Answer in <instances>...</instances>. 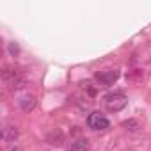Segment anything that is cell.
<instances>
[{
  "instance_id": "6da1fadb",
  "label": "cell",
  "mask_w": 151,
  "mask_h": 151,
  "mask_svg": "<svg viewBox=\"0 0 151 151\" xmlns=\"http://www.w3.org/2000/svg\"><path fill=\"white\" fill-rule=\"evenodd\" d=\"M2 77L4 80L7 82V86L14 91H20L27 86V78H25V75L14 68V66H4V71H2Z\"/></svg>"
},
{
  "instance_id": "7a4b0ae2",
  "label": "cell",
  "mask_w": 151,
  "mask_h": 151,
  "mask_svg": "<svg viewBox=\"0 0 151 151\" xmlns=\"http://www.w3.org/2000/svg\"><path fill=\"white\" fill-rule=\"evenodd\" d=\"M126 103H128V98H126L124 93H121V91L109 93V94L105 96V105H107V109L112 110V112L123 110V109L126 107Z\"/></svg>"
},
{
  "instance_id": "3957f363",
  "label": "cell",
  "mask_w": 151,
  "mask_h": 151,
  "mask_svg": "<svg viewBox=\"0 0 151 151\" xmlns=\"http://www.w3.org/2000/svg\"><path fill=\"white\" fill-rule=\"evenodd\" d=\"M87 126L91 130H107L110 126V121L101 112H91L87 116Z\"/></svg>"
},
{
  "instance_id": "277c9868",
  "label": "cell",
  "mask_w": 151,
  "mask_h": 151,
  "mask_svg": "<svg viewBox=\"0 0 151 151\" xmlns=\"http://www.w3.org/2000/svg\"><path fill=\"white\" fill-rule=\"evenodd\" d=\"M119 78V71L117 69H107V71H98L96 73V80L103 86H112Z\"/></svg>"
},
{
  "instance_id": "5b68a950",
  "label": "cell",
  "mask_w": 151,
  "mask_h": 151,
  "mask_svg": "<svg viewBox=\"0 0 151 151\" xmlns=\"http://www.w3.org/2000/svg\"><path fill=\"white\" fill-rule=\"evenodd\" d=\"M18 105L23 112H30L34 107H36V98L30 96V94H23L20 100H18Z\"/></svg>"
},
{
  "instance_id": "8992f818",
  "label": "cell",
  "mask_w": 151,
  "mask_h": 151,
  "mask_svg": "<svg viewBox=\"0 0 151 151\" xmlns=\"http://www.w3.org/2000/svg\"><path fill=\"white\" fill-rule=\"evenodd\" d=\"M2 137H4L6 142H14L16 137H18V128H16V126H4Z\"/></svg>"
},
{
  "instance_id": "52a82bcc",
  "label": "cell",
  "mask_w": 151,
  "mask_h": 151,
  "mask_svg": "<svg viewBox=\"0 0 151 151\" xmlns=\"http://www.w3.org/2000/svg\"><path fill=\"white\" fill-rule=\"evenodd\" d=\"M89 149V140L87 139H78V140H73L69 146V151H87Z\"/></svg>"
},
{
  "instance_id": "ba28073f",
  "label": "cell",
  "mask_w": 151,
  "mask_h": 151,
  "mask_svg": "<svg viewBox=\"0 0 151 151\" xmlns=\"http://www.w3.org/2000/svg\"><path fill=\"white\" fill-rule=\"evenodd\" d=\"M123 126H124L126 130H130V132H137V130H139V123H137L135 119H128V121H123Z\"/></svg>"
},
{
  "instance_id": "9c48e42d",
  "label": "cell",
  "mask_w": 151,
  "mask_h": 151,
  "mask_svg": "<svg viewBox=\"0 0 151 151\" xmlns=\"http://www.w3.org/2000/svg\"><path fill=\"white\" fill-rule=\"evenodd\" d=\"M7 48H9V53H11V55H18V52H20V48H18L14 43H9Z\"/></svg>"
},
{
  "instance_id": "30bf717a",
  "label": "cell",
  "mask_w": 151,
  "mask_h": 151,
  "mask_svg": "<svg viewBox=\"0 0 151 151\" xmlns=\"http://www.w3.org/2000/svg\"><path fill=\"white\" fill-rule=\"evenodd\" d=\"M82 86H84V89H87L91 94H96V89L93 87V82H82Z\"/></svg>"
},
{
  "instance_id": "8fae6325",
  "label": "cell",
  "mask_w": 151,
  "mask_h": 151,
  "mask_svg": "<svg viewBox=\"0 0 151 151\" xmlns=\"http://www.w3.org/2000/svg\"><path fill=\"white\" fill-rule=\"evenodd\" d=\"M11 151H22V149H18V147H14V149H11Z\"/></svg>"
}]
</instances>
